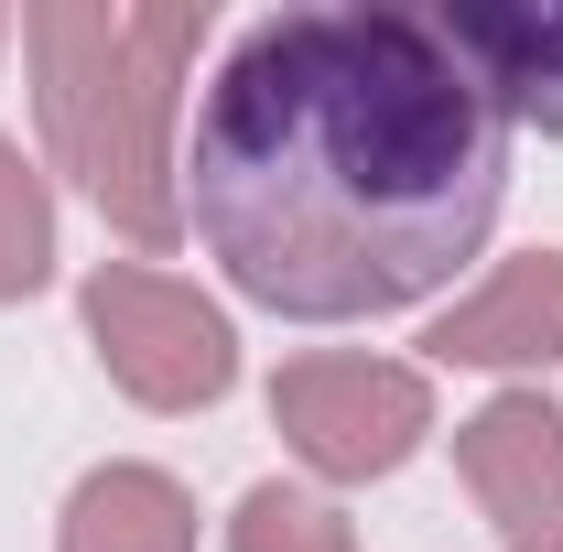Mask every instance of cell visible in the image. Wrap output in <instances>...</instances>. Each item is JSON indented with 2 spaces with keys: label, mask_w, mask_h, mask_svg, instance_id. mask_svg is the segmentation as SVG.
<instances>
[{
  "label": "cell",
  "mask_w": 563,
  "mask_h": 552,
  "mask_svg": "<svg viewBox=\"0 0 563 552\" xmlns=\"http://www.w3.org/2000/svg\"><path fill=\"white\" fill-rule=\"evenodd\" d=\"M433 357H477V368H498V357H563V250H531L477 303H455L433 325Z\"/></svg>",
  "instance_id": "obj_7"
},
{
  "label": "cell",
  "mask_w": 563,
  "mask_h": 552,
  "mask_svg": "<svg viewBox=\"0 0 563 552\" xmlns=\"http://www.w3.org/2000/svg\"><path fill=\"white\" fill-rule=\"evenodd\" d=\"M55 261V217H44V185H33V163L0 141V303L11 292H33Z\"/></svg>",
  "instance_id": "obj_9"
},
{
  "label": "cell",
  "mask_w": 563,
  "mask_h": 552,
  "mask_svg": "<svg viewBox=\"0 0 563 552\" xmlns=\"http://www.w3.org/2000/svg\"><path fill=\"white\" fill-rule=\"evenodd\" d=\"M185 542H196V520H185V498L152 466H109V477L76 487L66 552H185Z\"/></svg>",
  "instance_id": "obj_8"
},
{
  "label": "cell",
  "mask_w": 563,
  "mask_h": 552,
  "mask_svg": "<svg viewBox=\"0 0 563 552\" xmlns=\"http://www.w3.org/2000/svg\"><path fill=\"white\" fill-rule=\"evenodd\" d=\"M185 196L272 314H390L455 281L509 196V120L433 11H282L196 98Z\"/></svg>",
  "instance_id": "obj_1"
},
{
  "label": "cell",
  "mask_w": 563,
  "mask_h": 552,
  "mask_svg": "<svg viewBox=\"0 0 563 552\" xmlns=\"http://www.w3.org/2000/svg\"><path fill=\"white\" fill-rule=\"evenodd\" d=\"M87 325H98L109 368L131 379L141 401H217L228 368H239L217 303H196L185 281H163V272H98L87 281Z\"/></svg>",
  "instance_id": "obj_3"
},
{
  "label": "cell",
  "mask_w": 563,
  "mask_h": 552,
  "mask_svg": "<svg viewBox=\"0 0 563 552\" xmlns=\"http://www.w3.org/2000/svg\"><path fill=\"white\" fill-rule=\"evenodd\" d=\"M433 22L466 55V76L488 87L498 120L563 131V0H466V11H433Z\"/></svg>",
  "instance_id": "obj_5"
},
{
  "label": "cell",
  "mask_w": 563,
  "mask_h": 552,
  "mask_svg": "<svg viewBox=\"0 0 563 552\" xmlns=\"http://www.w3.org/2000/svg\"><path fill=\"white\" fill-rule=\"evenodd\" d=\"M11 33H22V22H0V44H11Z\"/></svg>",
  "instance_id": "obj_11"
},
{
  "label": "cell",
  "mask_w": 563,
  "mask_h": 552,
  "mask_svg": "<svg viewBox=\"0 0 563 552\" xmlns=\"http://www.w3.org/2000/svg\"><path fill=\"white\" fill-rule=\"evenodd\" d=\"M239 552H347V531H336V509H314L292 487H250L239 498Z\"/></svg>",
  "instance_id": "obj_10"
},
{
  "label": "cell",
  "mask_w": 563,
  "mask_h": 552,
  "mask_svg": "<svg viewBox=\"0 0 563 552\" xmlns=\"http://www.w3.org/2000/svg\"><path fill=\"white\" fill-rule=\"evenodd\" d=\"M466 466L509 520V552H563V412L498 401L466 422Z\"/></svg>",
  "instance_id": "obj_6"
},
{
  "label": "cell",
  "mask_w": 563,
  "mask_h": 552,
  "mask_svg": "<svg viewBox=\"0 0 563 552\" xmlns=\"http://www.w3.org/2000/svg\"><path fill=\"white\" fill-rule=\"evenodd\" d=\"M272 412L292 422V444L325 477H379L422 433V379L412 368H368V357H303V368H282Z\"/></svg>",
  "instance_id": "obj_4"
},
{
  "label": "cell",
  "mask_w": 563,
  "mask_h": 552,
  "mask_svg": "<svg viewBox=\"0 0 563 552\" xmlns=\"http://www.w3.org/2000/svg\"><path fill=\"white\" fill-rule=\"evenodd\" d=\"M207 33V0L185 11H120V0H44L22 11V55L44 87V131L76 163V185L120 217L131 239H174V163H163V120H174V76Z\"/></svg>",
  "instance_id": "obj_2"
}]
</instances>
